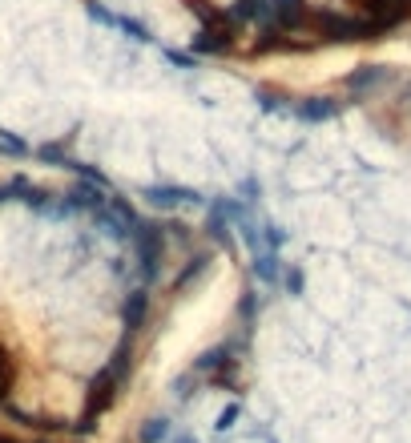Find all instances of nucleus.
Instances as JSON below:
<instances>
[{"mask_svg":"<svg viewBox=\"0 0 411 443\" xmlns=\"http://www.w3.org/2000/svg\"><path fill=\"white\" fill-rule=\"evenodd\" d=\"M13 383H17V363H13V351L0 343V395L13 391Z\"/></svg>","mask_w":411,"mask_h":443,"instance_id":"f257e3e1","label":"nucleus"},{"mask_svg":"<svg viewBox=\"0 0 411 443\" xmlns=\"http://www.w3.org/2000/svg\"><path fill=\"white\" fill-rule=\"evenodd\" d=\"M0 443H8V440H4V435H0Z\"/></svg>","mask_w":411,"mask_h":443,"instance_id":"f03ea898","label":"nucleus"}]
</instances>
